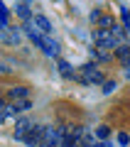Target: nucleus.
I'll return each instance as SVG.
<instances>
[{"label": "nucleus", "mask_w": 130, "mask_h": 147, "mask_svg": "<svg viewBox=\"0 0 130 147\" xmlns=\"http://www.w3.org/2000/svg\"><path fill=\"white\" fill-rule=\"evenodd\" d=\"M96 135H98V137H108V135H110V127H106V125H101L98 130H96Z\"/></svg>", "instance_id": "13"}, {"label": "nucleus", "mask_w": 130, "mask_h": 147, "mask_svg": "<svg viewBox=\"0 0 130 147\" xmlns=\"http://www.w3.org/2000/svg\"><path fill=\"white\" fill-rule=\"evenodd\" d=\"M32 22L37 25V30H39L42 34H49V32H52V22H49L44 15H35V17H32Z\"/></svg>", "instance_id": "5"}, {"label": "nucleus", "mask_w": 130, "mask_h": 147, "mask_svg": "<svg viewBox=\"0 0 130 147\" xmlns=\"http://www.w3.org/2000/svg\"><path fill=\"white\" fill-rule=\"evenodd\" d=\"M0 37H3L5 42H12V44H17V34H15V32H3Z\"/></svg>", "instance_id": "12"}, {"label": "nucleus", "mask_w": 130, "mask_h": 147, "mask_svg": "<svg viewBox=\"0 0 130 147\" xmlns=\"http://www.w3.org/2000/svg\"><path fill=\"white\" fill-rule=\"evenodd\" d=\"M76 79L81 84H103V71H101L96 64H83L76 71Z\"/></svg>", "instance_id": "1"}, {"label": "nucleus", "mask_w": 130, "mask_h": 147, "mask_svg": "<svg viewBox=\"0 0 130 147\" xmlns=\"http://www.w3.org/2000/svg\"><path fill=\"white\" fill-rule=\"evenodd\" d=\"M118 140L123 142V145H128V142H130V137H128V135H125V132H123V135H118Z\"/></svg>", "instance_id": "15"}, {"label": "nucleus", "mask_w": 130, "mask_h": 147, "mask_svg": "<svg viewBox=\"0 0 130 147\" xmlns=\"http://www.w3.org/2000/svg\"><path fill=\"white\" fill-rule=\"evenodd\" d=\"M27 108H32V100L27 98V100H17V103H12V113H22V110H27Z\"/></svg>", "instance_id": "10"}, {"label": "nucleus", "mask_w": 130, "mask_h": 147, "mask_svg": "<svg viewBox=\"0 0 130 147\" xmlns=\"http://www.w3.org/2000/svg\"><path fill=\"white\" fill-rule=\"evenodd\" d=\"M42 52L47 54V57H59V44L44 34V44H42Z\"/></svg>", "instance_id": "6"}, {"label": "nucleus", "mask_w": 130, "mask_h": 147, "mask_svg": "<svg viewBox=\"0 0 130 147\" xmlns=\"http://www.w3.org/2000/svg\"><path fill=\"white\" fill-rule=\"evenodd\" d=\"M27 3H30V0H27Z\"/></svg>", "instance_id": "16"}, {"label": "nucleus", "mask_w": 130, "mask_h": 147, "mask_svg": "<svg viewBox=\"0 0 130 147\" xmlns=\"http://www.w3.org/2000/svg\"><path fill=\"white\" fill-rule=\"evenodd\" d=\"M44 130H47V125H32V130L27 132V137L22 142L30 145V147H39L42 140H44Z\"/></svg>", "instance_id": "3"}, {"label": "nucleus", "mask_w": 130, "mask_h": 147, "mask_svg": "<svg viewBox=\"0 0 130 147\" xmlns=\"http://www.w3.org/2000/svg\"><path fill=\"white\" fill-rule=\"evenodd\" d=\"M17 15L25 17V20H32V12H30V7H27L25 3H20V5H17Z\"/></svg>", "instance_id": "11"}, {"label": "nucleus", "mask_w": 130, "mask_h": 147, "mask_svg": "<svg viewBox=\"0 0 130 147\" xmlns=\"http://www.w3.org/2000/svg\"><path fill=\"white\" fill-rule=\"evenodd\" d=\"M32 125H35V123H30V120H20V123H17V127H15V137L22 142L27 137V132L32 130Z\"/></svg>", "instance_id": "7"}, {"label": "nucleus", "mask_w": 130, "mask_h": 147, "mask_svg": "<svg viewBox=\"0 0 130 147\" xmlns=\"http://www.w3.org/2000/svg\"><path fill=\"white\" fill-rule=\"evenodd\" d=\"M115 57H118L123 64H128V66H130V44H118V49H115Z\"/></svg>", "instance_id": "8"}, {"label": "nucleus", "mask_w": 130, "mask_h": 147, "mask_svg": "<svg viewBox=\"0 0 130 147\" xmlns=\"http://www.w3.org/2000/svg\"><path fill=\"white\" fill-rule=\"evenodd\" d=\"M59 71H62V76H66V79H76V71H74V66L69 61H59Z\"/></svg>", "instance_id": "9"}, {"label": "nucleus", "mask_w": 130, "mask_h": 147, "mask_svg": "<svg viewBox=\"0 0 130 147\" xmlns=\"http://www.w3.org/2000/svg\"><path fill=\"white\" fill-rule=\"evenodd\" d=\"M93 39L98 42L101 49H113V47H118V42H115V37H113V32H110V30H96V32H93Z\"/></svg>", "instance_id": "2"}, {"label": "nucleus", "mask_w": 130, "mask_h": 147, "mask_svg": "<svg viewBox=\"0 0 130 147\" xmlns=\"http://www.w3.org/2000/svg\"><path fill=\"white\" fill-rule=\"evenodd\" d=\"M113 88H115V81H108V84L103 81V93H110Z\"/></svg>", "instance_id": "14"}, {"label": "nucleus", "mask_w": 130, "mask_h": 147, "mask_svg": "<svg viewBox=\"0 0 130 147\" xmlns=\"http://www.w3.org/2000/svg\"><path fill=\"white\" fill-rule=\"evenodd\" d=\"M30 98V88H25V86H15V88L7 91V100L10 103H17V100H27Z\"/></svg>", "instance_id": "4"}]
</instances>
